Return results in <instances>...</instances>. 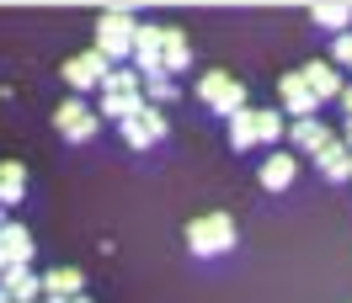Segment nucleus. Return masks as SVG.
<instances>
[{
    "label": "nucleus",
    "mask_w": 352,
    "mask_h": 303,
    "mask_svg": "<svg viewBox=\"0 0 352 303\" xmlns=\"http://www.w3.org/2000/svg\"><path fill=\"white\" fill-rule=\"evenodd\" d=\"M187 250L203 256V260L235 250V218H230V213H203V218H192V223H187Z\"/></svg>",
    "instance_id": "1"
},
{
    "label": "nucleus",
    "mask_w": 352,
    "mask_h": 303,
    "mask_svg": "<svg viewBox=\"0 0 352 303\" xmlns=\"http://www.w3.org/2000/svg\"><path fill=\"white\" fill-rule=\"evenodd\" d=\"M139 27L129 11H102V22H96V53H107L112 64L118 59H133V43H139Z\"/></svg>",
    "instance_id": "2"
},
{
    "label": "nucleus",
    "mask_w": 352,
    "mask_h": 303,
    "mask_svg": "<svg viewBox=\"0 0 352 303\" xmlns=\"http://www.w3.org/2000/svg\"><path fill=\"white\" fill-rule=\"evenodd\" d=\"M198 101L208 112H219V117H235V112H245V86L235 75H224V69H208L198 80Z\"/></svg>",
    "instance_id": "3"
},
{
    "label": "nucleus",
    "mask_w": 352,
    "mask_h": 303,
    "mask_svg": "<svg viewBox=\"0 0 352 303\" xmlns=\"http://www.w3.org/2000/svg\"><path fill=\"white\" fill-rule=\"evenodd\" d=\"M54 128H59V138H69V144H91L96 128H102V112H91L80 96H65V101L54 107Z\"/></svg>",
    "instance_id": "4"
},
{
    "label": "nucleus",
    "mask_w": 352,
    "mask_h": 303,
    "mask_svg": "<svg viewBox=\"0 0 352 303\" xmlns=\"http://www.w3.org/2000/svg\"><path fill=\"white\" fill-rule=\"evenodd\" d=\"M59 75H65V86H69V90H91V86L102 90V86H107V75H112V59L91 48V53H75V59H65V69H59Z\"/></svg>",
    "instance_id": "5"
},
{
    "label": "nucleus",
    "mask_w": 352,
    "mask_h": 303,
    "mask_svg": "<svg viewBox=\"0 0 352 303\" xmlns=\"http://www.w3.org/2000/svg\"><path fill=\"white\" fill-rule=\"evenodd\" d=\"M133 69L155 80L166 75V27H139V43H133Z\"/></svg>",
    "instance_id": "6"
},
{
    "label": "nucleus",
    "mask_w": 352,
    "mask_h": 303,
    "mask_svg": "<svg viewBox=\"0 0 352 303\" xmlns=\"http://www.w3.org/2000/svg\"><path fill=\"white\" fill-rule=\"evenodd\" d=\"M278 101H283V112H294V123H305V117L320 112V101H315V90L305 86V75H299V69L278 75Z\"/></svg>",
    "instance_id": "7"
},
{
    "label": "nucleus",
    "mask_w": 352,
    "mask_h": 303,
    "mask_svg": "<svg viewBox=\"0 0 352 303\" xmlns=\"http://www.w3.org/2000/svg\"><path fill=\"white\" fill-rule=\"evenodd\" d=\"M160 138H166V112L160 107H144L139 117L123 123V144H129V149H150V144H160Z\"/></svg>",
    "instance_id": "8"
},
{
    "label": "nucleus",
    "mask_w": 352,
    "mask_h": 303,
    "mask_svg": "<svg viewBox=\"0 0 352 303\" xmlns=\"http://www.w3.org/2000/svg\"><path fill=\"white\" fill-rule=\"evenodd\" d=\"M299 75H305V86L315 90V101H336V96H342V86H347V80L336 75V64H331V59H309Z\"/></svg>",
    "instance_id": "9"
},
{
    "label": "nucleus",
    "mask_w": 352,
    "mask_h": 303,
    "mask_svg": "<svg viewBox=\"0 0 352 303\" xmlns=\"http://www.w3.org/2000/svg\"><path fill=\"white\" fill-rule=\"evenodd\" d=\"M27 260H32V234L22 223H6L0 229V266L11 271V266H27Z\"/></svg>",
    "instance_id": "10"
},
{
    "label": "nucleus",
    "mask_w": 352,
    "mask_h": 303,
    "mask_svg": "<svg viewBox=\"0 0 352 303\" xmlns=\"http://www.w3.org/2000/svg\"><path fill=\"white\" fill-rule=\"evenodd\" d=\"M288 144H294V149H305V154H320L326 144H336V138H331V128L320 123V117H305V123H294V128H288Z\"/></svg>",
    "instance_id": "11"
},
{
    "label": "nucleus",
    "mask_w": 352,
    "mask_h": 303,
    "mask_svg": "<svg viewBox=\"0 0 352 303\" xmlns=\"http://www.w3.org/2000/svg\"><path fill=\"white\" fill-rule=\"evenodd\" d=\"M315 165H320V175H326V181H352V149H347V138L326 144V149L315 154Z\"/></svg>",
    "instance_id": "12"
},
{
    "label": "nucleus",
    "mask_w": 352,
    "mask_h": 303,
    "mask_svg": "<svg viewBox=\"0 0 352 303\" xmlns=\"http://www.w3.org/2000/svg\"><path fill=\"white\" fill-rule=\"evenodd\" d=\"M294 175H299V160H294V154H267L262 160V186L267 192H288Z\"/></svg>",
    "instance_id": "13"
},
{
    "label": "nucleus",
    "mask_w": 352,
    "mask_h": 303,
    "mask_svg": "<svg viewBox=\"0 0 352 303\" xmlns=\"http://www.w3.org/2000/svg\"><path fill=\"white\" fill-rule=\"evenodd\" d=\"M309 22L342 38V32L352 27V5H342V0H320V5H309Z\"/></svg>",
    "instance_id": "14"
},
{
    "label": "nucleus",
    "mask_w": 352,
    "mask_h": 303,
    "mask_svg": "<svg viewBox=\"0 0 352 303\" xmlns=\"http://www.w3.org/2000/svg\"><path fill=\"white\" fill-rule=\"evenodd\" d=\"M38 287H43V277H32L27 266L6 271V303H38Z\"/></svg>",
    "instance_id": "15"
},
{
    "label": "nucleus",
    "mask_w": 352,
    "mask_h": 303,
    "mask_svg": "<svg viewBox=\"0 0 352 303\" xmlns=\"http://www.w3.org/2000/svg\"><path fill=\"white\" fill-rule=\"evenodd\" d=\"M192 64V43H187V32L182 27H166V75H182V69Z\"/></svg>",
    "instance_id": "16"
},
{
    "label": "nucleus",
    "mask_w": 352,
    "mask_h": 303,
    "mask_svg": "<svg viewBox=\"0 0 352 303\" xmlns=\"http://www.w3.org/2000/svg\"><path fill=\"white\" fill-rule=\"evenodd\" d=\"M80 271H75V266H54V271H48L43 277V293L48 298H80Z\"/></svg>",
    "instance_id": "17"
},
{
    "label": "nucleus",
    "mask_w": 352,
    "mask_h": 303,
    "mask_svg": "<svg viewBox=\"0 0 352 303\" xmlns=\"http://www.w3.org/2000/svg\"><path fill=\"white\" fill-rule=\"evenodd\" d=\"M22 192H27L22 160H6V165H0V202H6V208H16V202H22Z\"/></svg>",
    "instance_id": "18"
},
{
    "label": "nucleus",
    "mask_w": 352,
    "mask_h": 303,
    "mask_svg": "<svg viewBox=\"0 0 352 303\" xmlns=\"http://www.w3.org/2000/svg\"><path fill=\"white\" fill-rule=\"evenodd\" d=\"M102 96H144V75H139V69H112Z\"/></svg>",
    "instance_id": "19"
},
{
    "label": "nucleus",
    "mask_w": 352,
    "mask_h": 303,
    "mask_svg": "<svg viewBox=\"0 0 352 303\" xmlns=\"http://www.w3.org/2000/svg\"><path fill=\"white\" fill-rule=\"evenodd\" d=\"M251 144H256V112L245 107L230 117V149H251Z\"/></svg>",
    "instance_id": "20"
},
{
    "label": "nucleus",
    "mask_w": 352,
    "mask_h": 303,
    "mask_svg": "<svg viewBox=\"0 0 352 303\" xmlns=\"http://www.w3.org/2000/svg\"><path fill=\"white\" fill-rule=\"evenodd\" d=\"M283 117H278V107L272 112H256V144H278V138H283Z\"/></svg>",
    "instance_id": "21"
},
{
    "label": "nucleus",
    "mask_w": 352,
    "mask_h": 303,
    "mask_svg": "<svg viewBox=\"0 0 352 303\" xmlns=\"http://www.w3.org/2000/svg\"><path fill=\"white\" fill-rule=\"evenodd\" d=\"M144 101H150V107L176 101V80H171V75H155V80H144Z\"/></svg>",
    "instance_id": "22"
},
{
    "label": "nucleus",
    "mask_w": 352,
    "mask_h": 303,
    "mask_svg": "<svg viewBox=\"0 0 352 303\" xmlns=\"http://www.w3.org/2000/svg\"><path fill=\"white\" fill-rule=\"evenodd\" d=\"M331 64H336V69H352V32H342V38H336V48H331Z\"/></svg>",
    "instance_id": "23"
},
{
    "label": "nucleus",
    "mask_w": 352,
    "mask_h": 303,
    "mask_svg": "<svg viewBox=\"0 0 352 303\" xmlns=\"http://www.w3.org/2000/svg\"><path fill=\"white\" fill-rule=\"evenodd\" d=\"M336 101H342V112L352 117V86H342V96H336Z\"/></svg>",
    "instance_id": "24"
},
{
    "label": "nucleus",
    "mask_w": 352,
    "mask_h": 303,
    "mask_svg": "<svg viewBox=\"0 0 352 303\" xmlns=\"http://www.w3.org/2000/svg\"><path fill=\"white\" fill-rule=\"evenodd\" d=\"M347 149H352V117H347Z\"/></svg>",
    "instance_id": "25"
},
{
    "label": "nucleus",
    "mask_w": 352,
    "mask_h": 303,
    "mask_svg": "<svg viewBox=\"0 0 352 303\" xmlns=\"http://www.w3.org/2000/svg\"><path fill=\"white\" fill-rule=\"evenodd\" d=\"M69 303H91V298H69Z\"/></svg>",
    "instance_id": "26"
},
{
    "label": "nucleus",
    "mask_w": 352,
    "mask_h": 303,
    "mask_svg": "<svg viewBox=\"0 0 352 303\" xmlns=\"http://www.w3.org/2000/svg\"><path fill=\"white\" fill-rule=\"evenodd\" d=\"M48 303H69V298H48Z\"/></svg>",
    "instance_id": "27"
}]
</instances>
